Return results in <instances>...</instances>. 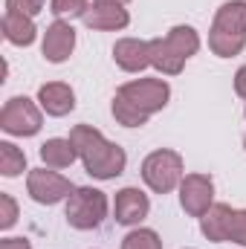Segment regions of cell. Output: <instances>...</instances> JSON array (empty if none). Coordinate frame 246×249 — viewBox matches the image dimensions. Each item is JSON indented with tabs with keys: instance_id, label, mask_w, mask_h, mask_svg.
Returning a JSON list of instances; mask_svg holds the SVG:
<instances>
[{
	"instance_id": "6da1fadb",
	"label": "cell",
	"mask_w": 246,
	"mask_h": 249,
	"mask_svg": "<svg viewBox=\"0 0 246 249\" xmlns=\"http://www.w3.org/2000/svg\"><path fill=\"white\" fill-rule=\"evenodd\" d=\"M171 99V87L162 78L127 81L113 96V119L124 127H142L154 113H159Z\"/></svg>"
},
{
	"instance_id": "7a4b0ae2",
	"label": "cell",
	"mask_w": 246,
	"mask_h": 249,
	"mask_svg": "<svg viewBox=\"0 0 246 249\" xmlns=\"http://www.w3.org/2000/svg\"><path fill=\"white\" fill-rule=\"evenodd\" d=\"M70 142L75 145L84 171L96 180H113L127 165V157L122 148L116 142L105 139V133L93 124H75L70 130Z\"/></svg>"
},
{
	"instance_id": "3957f363",
	"label": "cell",
	"mask_w": 246,
	"mask_h": 249,
	"mask_svg": "<svg viewBox=\"0 0 246 249\" xmlns=\"http://www.w3.org/2000/svg\"><path fill=\"white\" fill-rule=\"evenodd\" d=\"M246 47V0H229L217 9L209 32V50L217 58H235Z\"/></svg>"
},
{
	"instance_id": "277c9868",
	"label": "cell",
	"mask_w": 246,
	"mask_h": 249,
	"mask_svg": "<svg viewBox=\"0 0 246 249\" xmlns=\"http://www.w3.org/2000/svg\"><path fill=\"white\" fill-rule=\"evenodd\" d=\"M151 44V67L162 75H177L185 61L200 50V35L194 26H174L165 38H154Z\"/></svg>"
},
{
	"instance_id": "5b68a950",
	"label": "cell",
	"mask_w": 246,
	"mask_h": 249,
	"mask_svg": "<svg viewBox=\"0 0 246 249\" xmlns=\"http://www.w3.org/2000/svg\"><path fill=\"white\" fill-rule=\"evenodd\" d=\"M200 232L211 244L246 247V209H232L229 203H214L200 217Z\"/></svg>"
},
{
	"instance_id": "8992f818",
	"label": "cell",
	"mask_w": 246,
	"mask_h": 249,
	"mask_svg": "<svg viewBox=\"0 0 246 249\" xmlns=\"http://www.w3.org/2000/svg\"><path fill=\"white\" fill-rule=\"evenodd\" d=\"M183 177V157L171 148H159L148 154L142 162V180L157 194H171L174 188H180Z\"/></svg>"
},
{
	"instance_id": "52a82bcc",
	"label": "cell",
	"mask_w": 246,
	"mask_h": 249,
	"mask_svg": "<svg viewBox=\"0 0 246 249\" xmlns=\"http://www.w3.org/2000/svg\"><path fill=\"white\" fill-rule=\"evenodd\" d=\"M64 217H67V223L72 229H81V232L102 226L105 217H107V197H105V191L90 188V186L75 188L70 194V200H67Z\"/></svg>"
},
{
	"instance_id": "ba28073f",
	"label": "cell",
	"mask_w": 246,
	"mask_h": 249,
	"mask_svg": "<svg viewBox=\"0 0 246 249\" xmlns=\"http://www.w3.org/2000/svg\"><path fill=\"white\" fill-rule=\"evenodd\" d=\"M44 124L41 107L26 96H12L0 110V127L9 136H35Z\"/></svg>"
},
{
	"instance_id": "9c48e42d",
	"label": "cell",
	"mask_w": 246,
	"mask_h": 249,
	"mask_svg": "<svg viewBox=\"0 0 246 249\" xmlns=\"http://www.w3.org/2000/svg\"><path fill=\"white\" fill-rule=\"evenodd\" d=\"M26 191H29V197H32L35 203H41V206H55V203H61V200H70V194L75 191V186H72L67 177L55 174V171L32 168L29 177H26Z\"/></svg>"
},
{
	"instance_id": "30bf717a",
	"label": "cell",
	"mask_w": 246,
	"mask_h": 249,
	"mask_svg": "<svg viewBox=\"0 0 246 249\" xmlns=\"http://www.w3.org/2000/svg\"><path fill=\"white\" fill-rule=\"evenodd\" d=\"M180 206L188 217H203L214 206V183L209 174H185L180 183Z\"/></svg>"
},
{
	"instance_id": "8fae6325",
	"label": "cell",
	"mask_w": 246,
	"mask_h": 249,
	"mask_svg": "<svg viewBox=\"0 0 246 249\" xmlns=\"http://www.w3.org/2000/svg\"><path fill=\"white\" fill-rule=\"evenodd\" d=\"M148 212H151V200H148L145 191H139V188H133V186L116 191V200H113V217H116V223H122V226H139L148 217Z\"/></svg>"
},
{
	"instance_id": "7c38bea8",
	"label": "cell",
	"mask_w": 246,
	"mask_h": 249,
	"mask_svg": "<svg viewBox=\"0 0 246 249\" xmlns=\"http://www.w3.org/2000/svg\"><path fill=\"white\" fill-rule=\"evenodd\" d=\"M75 50V29L67 23V20H55L47 26L44 32V44H41V53L50 64H61L72 55Z\"/></svg>"
},
{
	"instance_id": "4fadbf2b",
	"label": "cell",
	"mask_w": 246,
	"mask_h": 249,
	"mask_svg": "<svg viewBox=\"0 0 246 249\" xmlns=\"http://www.w3.org/2000/svg\"><path fill=\"white\" fill-rule=\"evenodd\" d=\"M38 105L47 116H67L70 110H75V93L64 81H50L38 87Z\"/></svg>"
},
{
	"instance_id": "5bb4252c",
	"label": "cell",
	"mask_w": 246,
	"mask_h": 249,
	"mask_svg": "<svg viewBox=\"0 0 246 249\" xmlns=\"http://www.w3.org/2000/svg\"><path fill=\"white\" fill-rule=\"evenodd\" d=\"M113 61L124 72H142L145 67H151V44L139 38H122L113 44Z\"/></svg>"
},
{
	"instance_id": "9a60e30c",
	"label": "cell",
	"mask_w": 246,
	"mask_h": 249,
	"mask_svg": "<svg viewBox=\"0 0 246 249\" xmlns=\"http://www.w3.org/2000/svg\"><path fill=\"white\" fill-rule=\"evenodd\" d=\"M84 23L96 32H116L130 23V15L119 3H93L90 12L84 15Z\"/></svg>"
},
{
	"instance_id": "2e32d148",
	"label": "cell",
	"mask_w": 246,
	"mask_h": 249,
	"mask_svg": "<svg viewBox=\"0 0 246 249\" xmlns=\"http://www.w3.org/2000/svg\"><path fill=\"white\" fill-rule=\"evenodd\" d=\"M38 29H35V20L26 18V15H15V12H6L3 15V38L15 47H29L35 41Z\"/></svg>"
},
{
	"instance_id": "e0dca14e",
	"label": "cell",
	"mask_w": 246,
	"mask_h": 249,
	"mask_svg": "<svg viewBox=\"0 0 246 249\" xmlns=\"http://www.w3.org/2000/svg\"><path fill=\"white\" fill-rule=\"evenodd\" d=\"M38 154H41V160H44L47 168H70V165L75 162V157H78V151H75V145L70 142V136H67V139H61V136L47 139Z\"/></svg>"
},
{
	"instance_id": "ac0fdd59",
	"label": "cell",
	"mask_w": 246,
	"mask_h": 249,
	"mask_svg": "<svg viewBox=\"0 0 246 249\" xmlns=\"http://www.w3.org/2000/svg\"><path fill=\"white\" fill-rule=\"evenodd\" d=\"M20 171H26V154L12 142H0V174L18 177Z\"/></svg>"
},
{
	"instance_id": "d6986e66",
	"label": "cell",
	"mask_w": 246,
	"mask_h": 249,
	"mask_svg": "<svg viewBox=\"0 0 246 249\" xmlns=\"http://www.w3.org/2000/svg\"><path fill=\"white\" fill-rule=\"evenodd\" d=\"M122 249H162V241H159V235H157L154 229L136 226V229H130V232L124 235Z\"/></svg>"
},
{
	"instance_id": "ffe728a7",
	"label": "cell",
	"mask_w": 246,
	"mask_h": 249,
	"mask_svg": "<svg viewBox=\"0 0 246 249\" xmlns=\"http://www.w3.org/2000/svg\"><path fill=\"white\" fill-rule=\"evenodd\" d=\"M50 12L58 20H72V18H84L90 12L87 0H50Z\"/></svg>"
},
{
	"instance_id": "44dd1931",
	"label": "cell",
	"mask_w": 246,
	"mask_h": 249,
	"mask_svg": "<svg viewBox=\"0 0 246 249\" xmlns=\"http://www.w3.org/2000/svg\"><path fill=\"white\" fill-rule=\"evenodd\" d=\"M18 223V203L12 194H0V229H12Z\"/></svg>"
},
{
	"instance_id": "7402d4cb",
	"label": "cell",
	"mask_w": 246,
	"mask_h": 249,
	"mask_svg": "<svg viewBox=\"0 0 246 249\" xmlns=\"http://www.w3.org/2000/svg\"><path fill=\"white\" fill-rule=\"evenodd\" d=\"M41 9H44V0H6V12H15V15L35 18Z\"/></svg>"
},
{
	"instance_id": "603a6c76",
	"label": "cell",
	"mask_w": 246,
	"mask_h": 249,
	"mask_svg": "<svg viewBox=\"0 0 246 249\" xmlns=\"http://www.w3.org/2000/svg\"><path fill=\"white\" fill-rule=\"evenodd\" d=\"M0 249H32V244L26 238H3L0 241Z\"/></svg>"
},
{
	"instance_id": "cb8c5ba5",
	"label": "cell",
	"mask_w": 246,
	"mask_h": 249,
	"mask_svg": "<svg viewBox=\"0 0 246 249\" xmlns=\"http://www.w3.org/2000/svg\"><path fill=\"white\" fill-rule=\"evenodd\" d=\"M235 93H238L241 99H246V64L235 72Z\"/></svg>"
},
{
	"instance_id": "d4e9b609",
	"label": "cell",
	"mask_w": 246,
	"mask_h": 249,
	"mask_svg": "<svg viewBox=\"0 0 246 249\" xmlns=\"http://www.w3.org/2000/svg\"><path fill=\"white\" fill-rule=\"evenodd\" d=\"M96 3H119V6H124V3H130V0H96Z\"/></svg>"
},
{
	"instance_id": "484cf974",
	"label": "cell",
	"mask_w": 246,
	"mask_h": 249,
	"mask_svg": "<svg viewBox=\"0 0 246 249\" xmlns=\"http://www.w3.org/2000/svg\"><path fill=\"white\" fill-rule=\"evenodd\" d=\"M244 145H246V130H244Z\"/></svg>"
}]
</instances>
